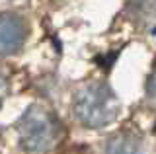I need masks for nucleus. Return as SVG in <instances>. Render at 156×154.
Returning a JSON list of instances; mask_svg holds the SVG:
<instances>
[{
  "instance_id": "423d86ee",
  "label": "nucleus",
  "mask_w": 156,
  "mask_h": 154,
  "mask_svg": "<svg viewBox=\"0 0 156 154\" xmlns=\"http://www.w3.org/2000/svg\"><path fill=\"white\" fill-rule=\"evenodd\" d=\"M146 98L152 105H156V66L148 78V84H146Z\"/></svg>"
},
{
  "instance_id": "7ed1b4c3",
  "label": "nucleus",
  "mask_w": 156,
  "mask_h": 154,
  "mask_svg": "<svg viewBox=\"0 0 156 154\" xmlns=\"http://www.w3.org/2000/svg\"><path fill=\"white\" fill-rule=\"evenodd\" d=\"M27 37L26 22L16 14H0V55H14L23 47Z\"/></svg>"
},
{
  "instance_id": "f257e3e1",
  "label": "nucleus",
  "mask_w": 156,
  "mask_h": 154,
  "mask_svg": "<svg viewBox=\"0 0 156 154\" xmlns=\"http://www.w3.org/2000/svg\"><path fill=\"white\" fill-rule=\"evenodd\" d=\"M119 103L105 82H88L74 96L72 113L76 121L88 129H101L115 121Z\"/></svg>"
},
{
  "instance_id": "39448f33",
  "label": "nucleus",
  "mask_w": 156,
  "mask_h": 154,
  "mask_svg": "<svg viewBox=\"0 0 156 154\" xmlns=\"http://www.w3.org/2000/svg\"><path fill=\"white\" fill-rule=\"evenodd\" d=\"M105 154H146V152L144 144L139 137L131 133H119L107 141Z\"/></svg>"
},
{
  "instance_id": "20e7f679",
  "label": "nucleus",
  "mask_w": 156,
  "mask_h": 154,
  "mask_svg": "<svg viewBox=\"0 0 156 154\" xmlns=\"http://www.w3.org/2000/svg\"><path fill=\"white\" fill-rule=\"evenodd\" d=\"M129 16L144 30L156 27V0H129Z\"/></svg>"
},
{
  "instance_id": "0eeeda50",
  "label": "nucleus",
  "mask_w": 156,
  "mask_h": 154,
  "mask_svg": "<svg viewBox=\"0 0 156 154\" xmlns=\"http://www.w3.org/2000/svg\"><path fill=\"white\" fill-rule=\"evenodd\" d=\"M4 96H6V80L0 76V105L4 102Z\"/></svg>"
},
{
  "instance_id": "f03ea898",
  "label": "nucleus",
  "mask_w": 156,
  "mask_h": 154,
  "mask_svg": "<svg viewBox=\"0 0 156 154\" xmlns=\"http://www.w3.org/2000/svg\"><path fill=\"white\" fill-rule=\"evenodd\" d=\"M61 137V125L49 109L41 105H29L18 121L20 146L26 152H49Z\"/></svg>"
}]
</instances>
